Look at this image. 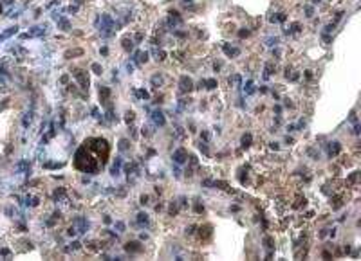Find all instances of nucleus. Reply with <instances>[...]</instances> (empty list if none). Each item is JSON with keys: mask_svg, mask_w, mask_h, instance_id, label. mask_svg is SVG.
<instances>
[{"mask_svg": "<svg viewBox=\"0 0 361 261\" xmlns=\"http://www.w3.org/2000/svg\"><path fill=\"white\" fill-rule=\"evenodd\" d=\"M224 51H226V54H229V56H237L238 54V49H231V47H228V45H224Z\"/></svg>", "mask_w": 361, "mask_h": 261, "instance_id": "obj_8", "label": "nucleus"}, {"mask_svg": "<svg viewBox=\"0 0 361 261\" xmlns=\"http://www.w3.org/2000/svg\"><path fill=\"white\" fill-rule=\"evenodd\" d=\"M78 223H80V231H78V232H85V229H87V222H85L83 218H80Z\"/></svg>", "mask_w": 361, "mask_h": 261, "instance_id": "obj_9", "label": "nucleus"}, {"mask_svg": "<svg viewBox=\"0 0 361 261\" xmlns=\"http://www.w3.org/2000/svg\"><path fill=\"white\" fill-rule=\"evenodd\" d=\"M141 247H139V243H126V250H139Z\"/></svg>", "mask_w": 361, "mask_h": 261, "instance_id": "obj_10", "label": "nucleus"}, {"mask_svg": "<svg viewBox=\"0 0 361 261\" xmlns=\"http://www.w3.org/2000/svg\"><path fill=\"white\" fill-rule=\"evenodd\" d=\"M173 158H175L177 164H182V162L186 160V151H184V150H177V151L173 153Z\"/></svg>", "mask_w": 361, "mask_h": 261, "instance_id": "obj_2", "label": "nucleus"}, {"mask_svg": "<svg viewBox=\"0 0 361 261\" xmlns=\"http://www.w3.org/2000/svg\"><path fill=\"white\" fill-rule=\"evenodd\" d=\"M137 216H139V218H137V222H139V223H146V222H148L146 214H137Z\"/></svg>", "mask_w": 361, "mask_h": 261, "instance_id": "obj_17", "label": "nucleus"}, {"mask_svg": "<svg viewBox=\"0 0 361 261\" xmlns=\"http://www.w3.org/2000/svg\"><path fill=\"white\" fill-rule=\"evenodd\" d=\"M72 74H74V78L80 81V85L83 86V88H88V78L83 74V70H74Z\"/></svg>", "mask_w": 361, "mask_h": 261, "instance_id": "obj_1", "label": "nucleus"}, {"mask_svg": "<svg viewBox=\"0 0 361 261\" xmlns=\"http://www.w3.org/2000/svg\"><path fill=\"white\" fill-rule=\"evenodd\" d=\"M80 54H83V51H81V49H74V51H67V52H65V58H71V56H80Z\"/></svg>", "mask_w": 361, "mask_h": 261, "instance_id": "obj_7", "label": "nucleus"}, {"mask_svg": "<svg viewBox=\"0 0 361 261\" xmlns=\"http://www.w3.org/2000/svg\"><path fill=\"white\" fill-rule=\"evenodd\" d=\"M334 146H330V155H336V153H339V144L338 142H332Z\"/></svg>", "mask_w": 361, "mask_h": 261, "instance_id": "obj_11", "label": "nucleus"}, {"mask_svg": "<svg viewBox=\"0 0 361 261\" xmlns=\"http://www.w3.org/2000/svg\"><path fill=\"white\" fill-rule=\"evenodd\" d=\"M16 31H18L16 25H15V27H9L5 32H2V34H0V42H2V40H5V38H9V36H13V34H16Z\"/></svg>", "mask_w": 361, "mask_h": 261, "instance_id": "obj_4", "label": "nucleus"}, {"mask_svg": "<svg viewBox=\"0 0 361 261\" xmlns=\"http://www.w3.org/2000/svg\"><path fill=\"white\" fill-rule=\"evenodd\" d=\"M249 142H251V135L247 133V135L242 137V144H244V146H249Z\"/></svg>", "mask_w": 361, "mask_h": 261, "instance_id": "obj_12", "label": "nucleus"}, {"mask_svg": "<svg viewBox=\"0 0 361 261\" xmlns=\"http://www.w3.org/2000/svg\"><path fill=\"white\" fill-rule=\"evenodd\" d=\"M74 2H78V4H81V2H83V0H74Z\"/></svg>", "mask_w": 361, "mask_h": 261, "instance_id": "obj_21", "label": "nucleus"}, {"mask_svg": "<svg viewBox=\"0 0 361 261\" xmlns=\"http://www.w3.org/2000/svg\"><path fill=\"white\" fill-rule=\"evenodd\" d=\"M139 96H141V97H145V99H146V97H148V94H146L145 90H141V92H139Z\"/></svg>", "mask_w": 361, "mask_h": 261, "instance_id": "obj_20", "label": "nucleus"}, {"mask_svg": "<svg viewBox=\"0 0 361 261\" xmlns=\"http://www.w3.org/2000/svg\"><path fill=\"white\" fill-rule=\"evenodd\" d=\"M206 85H208V88H215V86H217V81H215V79H208Z\"/></svg>", "mask_w": 361, "mask_h": 261, "instance_id": "obj_16", "label": "nucleus"}, {"mask_svg": "<svg viewBox=\"0 0 361 261\" xmlns=\"http://www.w3.org/2000/svg\"><path fill=\"white\" fill-rule=\"evenodd\" d=\"M192 86H193V83H192V79H190V78H186V76L181 78V88L182 90H190Z\"/></svg>", "mask_w": 361, "mask_h": 261, "instance_id": "obj_3", "label": "nucleus"}, {"mask_svg": "<svg viewBox=\"0 0 361 261\" xmlns=\"http://www.w3.org/2000/svg\"><path fill=\"white\" fill-rule=\"evenodd\" d=\"M92 70H94V74H101V67L98 63H92Z\"/></svg>", "mask_w": 361, "mask_h": 261, "instance_id": "obj_14", "label": "nucleus"}, {"mask_svg": "<svg viewBox=\"0 0 361 261\" xmlns=\"http://www.w3.org/2000/svg\"><path fill=\"white\" fill-rule=\"evenodd\" d=\"M44 166H45V168H62L63 164L62 162H58V164L56 162H49V164H44Z\"/></svg>", "mask_w": 361, "mask_h": 261, "instance_id": "obj_13", "label": "nucleus"}, {"mask_svg": "<svg viewBox=\"0 0 361 261\" xmlns=\"http://www.w3.org/2000/svg\"><path fill=\"white\" fill-rule=\"evenodd\" d=\"M126 148H128V140H126V139H123V140L119 142V150H126Z\"/></svg>", "mask_w": 361, "mask_h": 261, "instance_id": "obj_15", "label": "nucleus"}, {"mask_svg": "<svg viewBox=\"0 0 361 261\" xmlns=\"http://www.w3.org/2000/svg\"><path fill=\"white\" fill-rule=\"evenodd\" d=\"M116 227H118L119 231H125V223L123 222H118V223H116Z\"/></svg>", "mask_w": 361, "mask_h": 261, "instance_id": "obj_18", "label": "nucleus"}, {"mask_svg": "<svg viewBox=\"0 0 361 261\" xmlns=\"http://www.w3.org/2000/svg\"><path fill=\"white\" fill-rule=\"evenodd\" d=\"M154 121L157 123V124H161V126L165 124V117H162V113H161V112H155V113H154Z\"/></svg>", "mask_w": 361, "mask_h": 261, "instance_id": "obj_6", "label": "nucleus"}, {"mask_svg": "<svg viewBox=\"0 0 361 261\" xmlns=\"http://www.w3.org/2000/svg\"><path fill=\"white\" fill-rule=\"evenodd\" d=\"M58 25H60V29H62V31H69V27H71L69 22H67L65 18H60L58 20Z\"/></svg>", "mask_w": 361, "mask_h": 261, "instance_id": "obj_5", "label": "nucleus"}, {"mask_svg": "<svg viewBox=\"0 0 361 261\" xmlns=\"http://www.w3.org/2000/svg\"><path fill=\"white\" fill-rule=\"evenodd\" d=\"M356 178H358V173H352L349 180H350V182H356Z\"/></svg>", "mask_w": 361, "mask_h": 261, "instance_id": "obj_19", "label": "nucleus"}]
</instances>
